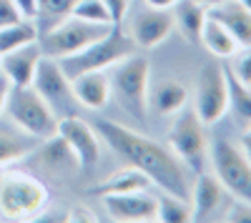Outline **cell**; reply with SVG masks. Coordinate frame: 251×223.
Wrapping results in <instances>:
<instances>
[{
    "label": "cell",
    "mask_w": 251,
    "mask_h": 223,
    "mask_svg": "<svg viewBox=\"0 0 251 223\" xmlns=\"http://www.w3.org/2000/svg\"><path fill=\"white\" fill-rule=\"evenodd\" d=\"M96 133L106 140V143L128 160L131 166L141 168L146 176L151 178V183H156L163 193H171L178 198H188L191 183L186 178L183 163L174 156L171 148H166L149 135L136 133L128 126L113 123V120H98Z\"/></svg>",
    "instance_id": "6da1fadb"
},
{
    "label": "cell",
    "mask_w": 251,
    "mask_h": 223,
    "mask_svg": "<svg viewBox=\"0 0 251 223\" xmlns=\"http://www.w3.org/2000/svg\"><path fill=\"white\" fill-rule=\"evenodd\" d=\"M136 43L131 35H126L121 30V23L111 25V30L93 40L91 45H86L83 50L73 53V55H66V58H58L60 68L66 70L68 78H75L80 73H91V70H106V68H113L116 63H121L123 58H128L136 53Z\"/></svg>",
    "instance_id": "7a4b0ae2"
},
{
    "label": "cell",
    "mask_w": 251,
    "mask_h": 223,
    "mask_svg": "<svg viewBox=\"0 0 251 223\" xmlns=\"http://www.w3.org/2000/svg\"><path fill=\"white\" fill-rule=\"evenodd\" d=\"M3 113H8L15 128H20L23 133H28L38 140L55 135L58 115H55L53 106L33 86H10Z\"/></svg>",
    "instance_id": "3957f363"
},
{
    "label": "cell",
    "mask_w": 251,
    "mask_h": 223,
    "mask_svg": "<svg viewBox=\"0 0 251 223\" xmlns=\"http://www.w3.org/2000/svg\"><path fill=\"white\" fill-rule=\"evenodd\" d=\"M149 78L151 63L136 53L116 63V70L108 78L111 98H116L118 106L133 118H143L149 113Z\"/></svg>",
    "instance_id": "277c9868"
},
{
    "label": "cell",
    "mask_w": 251,
    "mask_h": 223,
    "mask_svg": "<svg viewBox=\"0 0 251 223\" xmlns=\"http://www.w3.org/2000/svg\"><path fill=\"white\" fill-rule=\"evenodd\" d=\"M208 146L211 143H208V135H206V126L201 123L196 111L188 106L176 111L174 123L169 128V148L174 151V156L186 168L201 173L208 166Z\"/></svg>",
    "instance_id": "5b68a950"
},
{
    "label": "cell",
    "mask_w": 251,
    "mask_h": 223,
    "mask_svg": "<svg viewBox=\"0 0 251 223\" xmlns=\"http://www.w3.org/2000/svg\"><path fill=\"white\" fill-rule=\"evenodd\" d=\"M48 206V188L30 173H5L0 178V216L33 221Z\"/></svg>",
    "instance_id": "8992f818"
},
{
    "label": "cell",
    "mask_w": 251,
    "mask_h": 223,
    "mask_svg": "<svg viewBox=\"0 0 251 223\" xmlns=\"http://www.w3.org/2000/svg\"><path fill=\"white\" fill-rule=\"evenodd\" d=\"M208 163L228 196L251 203V160L241 146L231 140H216L208 146Z\"/></svg>",
    "instance_id": "52a82bcc"
},
{
    "label": "cell",
    "mask_w": 251,
    "mask_h": 223,
    "mask_svg": "<svg viewBox=\"0 0 251 223\" xmlns=\"http://www.w3.org/2000/svg\"><path fill=\"white\" fill-rule=\"evenodd\" d=\"M108 30H111V25H98V23H88V20L68 15V20L58 23L50 33L40 38L38 45H40V53L48 58H66V55H73L86 45H91L93 40L103 38Z\"/></svg>",
    "instance_id": "ba28073f"
},
{
    "label": "cell",
    "mask_w": 251,
    "mask_h": 223,
    "mask_svg": "<svg viewBox=\"0 0 251 223\" xmlns=\"http://www.w3.org/2000/svg\"><path fill=\"white\" fill-rule=\"evenodd\" d=\"M191 98V108L201 118L203 126H214L226 115L228 106V88H226V75L221 63H211L201 68L196 78V88L188 95Z\"/></svg>",
    "instance_id": "9c48e42d"
},
{
    "label": "cell",
    "mask_w": 251,
    "mask_h": 223,
    "mask_svg": "<svg viewBox=\"0 0 251 223\" xmlns=\"http://www.w3.org/2000/svg\"><path fill=\"white\" fill-rule=\"evenodd\" d=\"M55 135H60L66 140V146L73 151V156L78 158L80 168H91L98 163L100 158V140H98V133L75 115H68V118H60L58 126H55Z\"/></svg>",
    "instance_id": "30bf717a"
},
{
    "label": "cell",
    "mask_w": 251,
    "mask_h": 223,
    "mask_svg": "<svg viewBox=\"0 0 251 223\" xmlns=\"http://www.w3.org/2000/svg\"><path fill=\"white\" fill-rule=\"evenodd\" d=\"M176 30L174 23V13L171 10H161V8H146L133 18L131 25V38L138 48H156L161 45L166 38Z\"/></svg>",
    "instance_id": "8fae6325"
},
{
    "label": "cell",
    "mask_w": 251,
    "mask_h": 223,
    "mask_svg": "<svg viewBox=\"0 0 251 223\" xmlns=\"http://www.w3.org/2000/svg\"><path fill=\"white\" fill-rule=\"evenodd\" d=\"M30 86L43 95L50 106L53 103H68V100H75L73 90H71V78L66 75V70L60 68L58 58L40 55Z\"/></svg>",
    "instance_id": "7c38bea8"
},
{
    "label": "cell",
    "mask_w": 251,
    "mask_h": 223,
    "mask_svg": "<svg viewBox=\"0 0 251 223\" xmlns=\"http://www.w3.org/2000/svg\"><path fill=\"white\" fill-rule=\"evenodd\" d=\"M226 196L228 193L219 183V178L214 173L201 171L191 183V191H188V203H191L194 221H211L221 211Z\"/></svg>",
    "instance_id": "4fadbf2b"
},
{
    "label": "cell",
    "mask_w": 251,
    "mask_h": 223,
    "mask_svg": "<svg viewBox=\"0 0 251 223\" xmlns=\"http://www.w3.org/2000/svg\"><path fill=\"white\" fill-rule=\"evenodd\" d=\"M106 211L116 221L126 223H146L156 221V198L149 196V191H133L121 196H103Z\"/></svg>",
    "instance_id": "5bb4252c"
},
{
    "label": "cell",
    "mask_w": 251,
    "mask_h": 223,
    "mask_svg": "<svg viewBox=\"0 0 251 223\" xmlns=\"http://www.w3.org/2000/svg\"><path fill=\"white\" fill-rule=\"evenodd\" d=\"M71 90H73L75 103L86 106L88 111L106 108L111 100V83L103 70H91V73H80L71 78Z\"/></svg>",
    "instance_id": "9a60e30c"
},
{
    "label": "cell",
    "mask_w": 251,
    "mask_h": 223,
    "mask_svg": "<svg viewBox=\"0 0 251 223\" xmlns=\"http://www.w3.org/2000/svg\"><path fill=\"white\" fill-rule=\"evenodd\" d=\"M40 55L43 53H40L38 40L18 50H10L5 55H0V73L10 80V86H30Z\"/></svg>",
    "instance_id": "2e32d148"
},
{
    "label": "cell",
    "mask_w": 251,
    "mask_h": 223,
    "mask_svg": "<svg viewBox=\"0 0 251 223\" xmlns=\"http://www.w3.org/2000/svg\"><path fill=\"white\" fill-rule=\"evenodd\" d=\"M208 15L216 18L219 23L234 35V40L241 45H251V10L244 8L239 0H226V3L208 8Z\"/></svg>",
    "instance_id": "e0dca14e"
},
{
    "label": "cell",
    "mask_w": 251,
    "mask_h": 223,
    "mask_svg": "<svg viewBox=\"0 0 251 223\" xmlns=\"http://www.w3.org/2000/svg\"><path fill=\"white\" fill-rule=\"evenodd\" d=\"M153 183L151 178L146 176L141 168L128 166V168H121L111 176H106L98 186L88 188L91 196H121V193H133V191H149Z\"/></svg>",
    "instance_id": "ac0fdd59"
},
{
    "label": "cell",
    "mask_w": 251,
    "mask_h": 223,
    "mask_svg": "<svg viewBox=\"0 0 251 223\" xmlns=\"http://www.w3.org/2000/svg\"><path fill=\"white\" fill-rule=\"evenodd\" d=\"M224 75H226V88H228V106L226 113L234 115V123L246 131L251 126V86L241 83V80L224 66Z\"/></svg>",
    "instance_id": "d6986e66"
},
{
    "label": "cell",
    "mask_w": 251,
    "mask_h": 223,
    "mask_svg": "<svg viewBox=\"0 0 251 223\" xmlns=\"http://www.w3.org/2000/svg\"><path fill=\"white\" fill-rule=\"evenodd\" d=\"M174 8H176V13H174L176 28L183 33V38L188 40V43L199 45L203 23H206V18H208V10L203 5L194 3V0H178Z\"/></svg>",
    "instance_id": "ffe728a7"
},
{
    "label": "cell",
    "mask_w": 251,
    "mask_h": 223,
    "mask_svg": "<svg viewBox=\"0 0 251 223\" xmlns=\"http://www.w3.org/2000/svg\"><path fill=\"white\" fill-rule=\"evenodd\" d=\"M188 88L169 80V83H161L156 90H149V108L158 115H174L176 111H181L183 106H188Z\"/></svg>",
    "instance_id": "44dd1931"
},
{
    "label": "cell",
    "mask_w": 251,
    "mask_h": 223,
    "mask_svg": "<svg viewBox=\"0 0 251 223\" xmlns=\"http://www.w3.org/2000/svg\"><path fill=\"white\" fill-rule=\"evenodd\" d=\"M38 40V25L33 18H18L8 25H0V55L30 45Z\"/></svg>",
    "instance_id": "7402d4cb"
},
{
    "label": "cell",
    "mask_w": 251,
    "mask_h": 223,
    "mask_svg": "<svg viewBox=\"0 0 251 223\" xmlns=\"http://www.w3.org/2000/svg\"><path fill=\"white\" fill-rule=\"evenodd\" d=\"M199 43H203L206 50L211 53V55H216V58H231V55L239 50V43L234 40V35L228 33L216 18H211V15L206 18Z\"/></svg>",
    "instance_id": "603a6c76"
},
{
    "label": "cell",
    "mask_w": 251,
    "mask_h": 223,
    "mask_svg": "<svg viewBox=\"0 0 251 223\" xmlns=\"http://www.w3.org/2000/svg\"><path fill=\"white\" fill-rule=\"evenodd\" d=\"M35 140L33 135L28 133H13V131H5L0 128V168H5L10 163H15V160L25 158L28 153H33L35 148Z\"/></svg>",
    "instance_id": "cb8c5ba5"
},
{
    "label": "cell",
    "mask_w": 251,
    "mask_h": 223,
    "mask_svg": "<svg viewBox=\"0 0 251 223\" xmlns=\"http://www.w3.org/2000/svg\"><path fill=\"white\" fill-rule=\"evenodd\" d=\"M156 221H161V223H188V221H194L188 198H178V196H171V193H163L161 198H156Z\"/></svg>",
    "instance_id": "d4e9b609"
},
{
    "label": "cell",
    "mask_w": 251,
    "mask_h": 223,
    "mask_svg": "<svg viewBox=\"0 0 251 223\" xmlns=\"http://www.w3.org/2000/svg\"><path fill=\"white\" fill-rule=\"evenodd\" d=\"M71 15L80 18V20H88V23H98V25H116L113 15L103 5V0H75Z\"/></svg>",
    "instance_id": "484cf974"
},
{
    "label": "cell",
    "mask_w": 251,
    "mask_h": 223,
    "mask_svg": "<svg viewBox=\"0 0 251 223\" xmlns=\"http://www.w3.org/2000/svg\"><path fill=\"white\" fill-rule=\"evenodd\" d=\"M241 83L251 86V45H241L234 55H231V66H226Z\"/></svg>",
    "instance_id": "4316f807"
},
{
    "label": "cell",
    "mask_w": 251,
    "mask_h": 223,
    "mask_svg": "<svg viewBox=\"0 0 251 223\" xmlns=\"http://www.w3.org/2000/svg\"><path fill=\"white\" fill-rule=\"evenodd\" d=\"M75 5V0H38V13H46L50 18H68Z\"/></svg>",
    "instance_id": "83f0119b"
},
{
    "label": "cell",
    "mask_w": 251,
    "mask_h": 223,
    "mask_svg": "<svg viewBox=\"0 0 251 223\" xmlns=\"http://www.w3.org/2000/svg\"><path fill=\"white\" fill-rule=\"evenodd\" d=\"M224 221L226 223H251V203H246V201H236L226 208L224 213Z\"/></svg>",
    "instance_id": "f1b7e54d"
},
{
    "label": "cell",
    "mask_w": 251,
    "mask_h": 223,
    "mask_svg": "<svg viewBox=\"0 0 251 223\" xmlns=\"http://www.w3.org/2000/svg\"><path fill=\"white\" fill-rule=\"evenodd\" d=\"M128 3L131 0H103V5H106L113 15V23H121V20L126 18V13H128Z\"/></svg>",
    "instance_id": "f546056e"
},
{
    "label": "cell",
    "mask_w": 251,
    "mask_h": 223,
    "mask_svg": "<svg viewBox=\"0 0 251 223\" xmlns=\"http://www.w3.org/2000/svg\"><path fill=\"white\" fill-rule=\"evenodd\" d=\"M18 18H20V13H18L13 0H0V25H8Z\"/></svg>",
    "instance_id": "4dcf8cb0"
},
{
    "label": "cell",
    "mask_w": 251,
    "mask_h": 223,
    "mask_svg": "<svg viewBox=\"0 0 251 223\" xmlns=\"http://www.w3.org/2000/svg\"><path fill=\"white\" fill-rule=\"evenodd\" d=\"M20 18H35L38 15V0H13Z\"/></svg>",
    "instance_id": "1f68e13d"
},
{
    "label": "cell",
    "mask_w": 251,
    "mask_h": 223,
    "mask_svg": "<svg viewBox=\"0 0 251 223\" xmlns=\"http://www.w3.org/2000/svg\"><path fill=\"white\" fill-rule=\"evenodd\" d=\"M8 90H10V80L0 73V113L5 111V100H8Z\"/></svg>",
    "instance_id": "d6a6232c"
},
{
    "label": "cell",
    "mask_w": 251,
    "mask_h": 223,
    "mask_svg": "<svg viewBox=\"0 0 251 223\" xmlns=\"http://www.w3.org/2000/svg\"><path fill=\"white\" fill-rule=\"evenodd\" d=\"M68 221H86V223H93L96 216L88 213L86 208H80V211H71V213H68Z\"/></svg>",
    "instance_id": "836d02e7"
},
{
    "label": "cell",
    "mask_w": 251,
    "mask_h": 223,
    "mask_svg": "<svg viewBox=\"0 0 251 223\" xmlns=\"http://www.w3.org/2000/svg\"><path fill=\"white\" fill-rule=\"evenodd\" d=\"M146 3H149L151 8H161V10H171L178 0H146Z\"/></svg>",
    "instance_id": "e575fe53"
},
{
    "label": "cell",
    "mask_w": 251,
    "mask_h": 223,
    "mask_svg": "<svg viewBox=\"0 0 251 223\" xmlns=\"http://www.w3.org/2000/svg\"><path fill=\"white\" fill-rule=\"evenodd\" d=\"M241 151L249 156V160H251V126L244 131V138H241Z\"/></svg>",
    "instance_id": "d590c367"
},
{
    "label": "cell",
    "mask_w": 251,
    "mask_h": 223,
    "mask_svg": "<svg viewBox=\"0 0 251 223\" xmlns=\"http://www.w3.org/2000/svg\"><path fill=\"white\" fill-rule=\"evenodd\" d=\"M194 3H199V5H203V8L208 10V8H216V5L226 3V0H194Z\"/></svg>",
    "instance_id": "8d00e7d4"
},
{
    "label": "cell",
    "mask_w": 251,
    "mask_h": 223,
    "mask_svg": "<svg viewBox=\"0 0 251 223\" xmlns=\"http://www.w3.org/2000/svg\"><path fill=\"white\" fill-rule=\"evenodd\" d=\"M239 3H241L244 8H249V10H251V0H239Z\"/></svg>",
    "instance_id": "74e56055"
}]
</instances>
